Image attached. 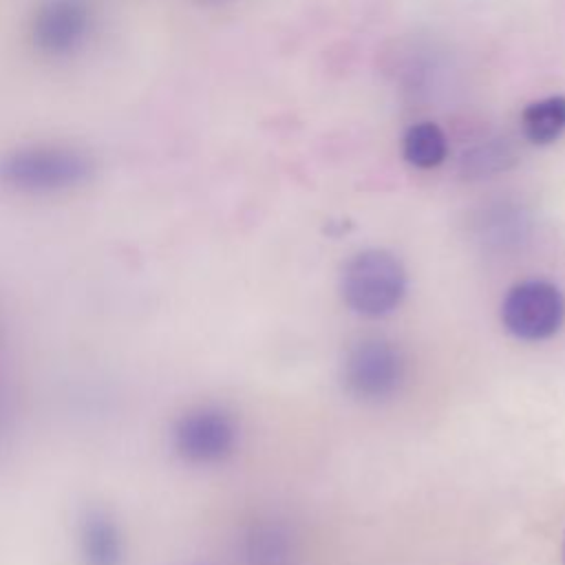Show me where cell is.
Instances as JSON below:
<instances>
[{
	"instance_id": "cell-1",
	"label": "cell",
	"mask_w": 565,
	"mask_h": 565,
	"mask_svg": "<svg viewBox=\"0 0 565 565\" xmlns=\"http://www.w3.org/2000/svg\"><path fill=\"white\" fill-rule=\"evenodd\" d=\"M95 174V159L75 143L33 141L0 157V183L26 196H51L86 185Z\"/></svg>"
},
{
	"instance_id": "cell-2",
	"label": "cell",
	"mask_w": 565,
	"mask_h": 565,
	"mask_svg": "<svg viewBox=\"0 0 565 565\" xmlns=\"http://www.w3.org/2000/svg\"><path fill=\"white\" fill-rule=\"evenodd\" d=\"M340 294L344 305L358 316H388L399 307L406 294L404 265L388 249H362L344 263L340 271Z\"/></svg>"
},
{
	"instance_id": "cell-3",
	"label": "cell",
	"mask_w": 565,
	"mask_h": 565,
	"mask_svg": "<svg viewBox=\"0 0 565 565\" xmlns=\"http://www.w3.org/2000/svg\"><path fill=\"white\" fill-rule=\"evenodd\" d=\"M406 360L397 344L364 338L351 344L342 360V384L355 399L377 404L391 399L404 384Z\"/></svg>"
},
{
	"instance_id": "cell-4",
	"label": "cell",
	"mask_w": 565,
	"mask_h": 565,
	"mask_svg": "<svg viewBox=\"0 0 565 565\" xmlns=\"http://www.w3.org/2000/svg\"><path fill=\"white\" fill-rule=\"evenodd\" d=\"M93 0H40L29 18V42L49 60L77 55L95 33Z\"/></svg>"
},
{
	"instance_id": "cell-5",
	"label": "cell",
	"mask_w": 565,
	"mask_h": 565,
	"mask_svg": "<svg viewBox=\"0 0 565 565\" xmlns=\"http://www.w3.org/2000/svg\"><path fill=\"white\" fill-rule=\"evenodd\" d=\"M565 322V296L547 280H523L501 302L503 329L523 342H541L561 331Z\"/></svg>"
},
{
	"instance_id": "cell-6",
	"label": "cell",
	"mask_w": 565,
	"mask_h": 565,
	"mask_svg": "<svg viewBox=\"0 0 565 565\" xmlns=\"http://www.w3.org/2000/svg\"><path fill=\"white\" fill-rule=\"evenodd\" d=\"M238 444V424L221 406H196L183 413L172 428L177 455L190 463L207 466L225 461Z\"/></svg>"
},
{
	"instance_id": "cell-7",
	"label": "cell",
	"mask_w": 565,
	"mask_h": 565,
	"mask_svg": "<svg viewBox=\"0 0 565 565\" xmlns=\"http://www.w3.org/2000/svg\"><path fill=\"white\" fill-rule=\"evenodd\" d=\"M79 554L84 565H124V539L119 523L99 505L79 519Z\"/></svg>"
},
{
	"instance_id": "cell-8",
	"label": "cell",
	"mask_w": 565,
	"mask_h": 565,
	"mask_svg": "<svg viewBox=\"0 0 565 565\" xmlns=\"http://www.w3.org/2000/svg\"><path fill=\"white\" fill-rule=\"evenodd\" d=\"M523 137L534 146H550L565 132V95L530 102L521 113Z\"/></svg>"
},
{
	"instance_id": "cell-9",
	"label": "cell",
	"mask_w": 565,
	"mask_h": 565,
	"mask_svg": "<svg viewBox=\"0 0 565 565\" xmlns=\"http://www.w3.org/2000/svg\"><path fill=\"white\" fill-rule=\"evenodd\" d=\"M402 157L408 166L433 170L448 157V137L435 121H417L402 137Z\"/></svg>"
},
{
	"instance_id": "cell-10",
	"label": "cell",
	"mask_w": 565,
	"mask_h": 565,
	"mask_svg": "<svg viewBox=\"0 0 565 565\" xmlns=\"http://www.w3.org/2000/svg\"><path fill=\"white\" fill-rule=\"evenodd\" d=\"M516 163V150L508 139L492 137L463 150L459 159V174L468 181L488 179L510 170Z\"/></svg>"
},
{
	"instance_id": "cell-11",
	"label": "cell",
	"mask_w": 565,
	"mask_h": 565,
	"mask_svg": "<svg viewBox=\"0 0 565 565\" xmlns=\"http://www.w3.org/2000/svg\"><path fill=\"white\" fill-rule=\"evenodd\" d=\"M20 413V393L11 360V338L7 318L0 309V446L13 435Z\"/></svg>"
},
{
	"instance_id": "cell-12",
	"label": "cell",
	"mask_w": 565,
	"mask_h": 565,
	"mask_svg": "<svg viewBox=\"0 0 565 565\" xmlns=\"http://www.w3.org/2000/svg\"><path fill=\"white\" fill-rule=\"evenodd\" d=\"M192 2L199 4V7H223V4H227L232 0H192Z\"/></svg>"
},
{
	"instance_id": "cell-13",
	"label": "cell",
	"mask_w": 565,
	"mask_h": 565,
	"mask_svg": "<svg viewBox=\"0 0 565 565\" xmlns=\"http://www.w3.org/2000/svg\"><path fill=\"white\" fill-rule=\"evenodd\" d=\"M563 563H565V536H563Z\"/></svg>"
}]
</instances>
